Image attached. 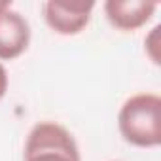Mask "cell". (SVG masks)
Masks as SVG:
<instances>
[{
    "label": "cell",
    "mask_w": 161,
    "mask_h": 161,
    "mask_svg": "<svg viewBox=\"0 0 161 161\" xmlns=\"http://www.w3.org/2000/svg\"><path fill=\"white\" fill-rule=\"evenodd\" d=\"M118 129L131 146L157 148L161 144V97L155 93L131 95L118 112Z\"/></svg>",
    "instance_id": "6da1fadb"
},
{
    "label": "cell",
    "mask_w": 161,
    "mask_h": 161,
    "mask_svg": "<svg viewBox=\"0 0 161 161\" xmlns=\"http://www.w3.org/2000/svg\"><path fill=\"white\" fill-rule=\"evenodd\" d=\"M23 161H82L72 133L57 121H38L27 135Z\"/></svg>",
    "instance_id": "7a4b0ae2"
},
{
    "label": "cell",
    "mask_w": 161,
    "mask_h": 161,
    "mask_svg": "<svg viewBox=\"0 0 161 161\" xmlns=\"http://www.w3.org/2000/svg\"><path fill=\"white\" fill-rule=\"evenodd\" d=\"M95 2L91 0H47L42 6L47 27L61 36H76L91 21Z\"/></svg>",
    "instance_id": "3957f363"
},
{
    "label": "cell",
    "mask_w": 161,
    "mask_h": 161,
    "mask_svg": "<svg viewBox=\"0 0 161 161\" xmlns=\"http://www.w3.org/2000/svg\"><path fill=\"white\" fill-rule=\"evenodd\" d=\"M159 4L150 0H106L103 10L108 23L121 32H135L152 21Z\"/></svg>",
    "instance_id": "277c9868"
},
{
    "label": "cell",
    "mask_w": 161,
    "mask_h": 161,
    "mask_svg": "<svg viewBox=\"0 0 161 161\" xmlns=\"http://www.w3.org/2000/svg\"><path fill=\"white\" fill-rule=\"evenodd\" d=\"M29 44H31L29 21L14 8L0 12V63L21 57L29 49Z\"/></svg>",
    "instance_id": "5b68a950"
},
{
    "label": "cell",
    "mask_w": 161,
    "mask_h": 161,
    "mask_svg": "<svg viewBox=\"0 0 161 161\" xmlns=\"http://www.w3.org/2000/svg\"><path fill=\"white\" fill-rule=\"evenodd\" d=\"M159 31H161V27L155 25L144 40V49H146L148 57L152 59V63H155V64H159Z\"/></svg>",
    "instance_id": "8992f818"
},
{
    "label": "cell",
    "mask_w": 161,
    "mask_h": 161,
    "mask_svg": "<svg viewBox=\"0 0 161 161\" xmlns=\"http://www.w3.org/2000/svg\"><path fill=\"white\" fill-rule=\"evenodd\" d=\"M8 86H10V76H8V70L6 66L0 63V101L4 99L6 91H8Z\"/></svg>",
    "instance_id": "52a82bcc"
},
{
    "label": "cell",
    "mask_w": 161,
    "mask_h": 161,
    "mask_svg": "<svg viewBox=\"0 0 161 161\" xmlns=\"http://www.w3.org/2000/svg\"><path fill=\"white\" fill-rule=\"evenodd\" d=\"M8 8H12V2H8V0H0V12H4Z\"/></svg>",
    "instance_id": "ba28073f"
}]
</instances>
